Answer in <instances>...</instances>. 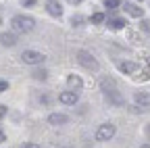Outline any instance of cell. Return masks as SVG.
Masks as SVG:
<instances>
[{"label": "cell", "mask_w": 150, "mask_h": 148, "mask_svg": "<svg viewBox=\"0 0 150 148\" xmlns=\"http://www.w3.org/2000/svg\"><path fill=\"white\" fill-rule=\"evenodd\" d=\"M104 96H106V100L108 102H112V104H123V98H121V94L117 90H112V92H104Z\"/></svg>", "instance_id": "4fadbf2b"}, {"label": "cell", "mask_w": 150, "mask_h": 148, "mask_svg": "<svg viewBox=\"0 0 150 148\" xmlns=\"http://www.w3.org/2000/svg\"><path fill=\"white\" fill-rule=\"evenodd\" d=\"M48 123L50 125H67L69 123V117L63 115V113H50L48 115Z\"/></svg>", "instance_id": "ba28073f"}, {"label": "cell", "mask_w": 150, "mask_h": 148, "mask_svg": "<svg viewBox=\"0 0 150 148\" xmlns=\"http://www.w3.org/2000/svg\"><path fill=\"white\" fill-rule=\"evenodd\" d=\"M0 44H2V46H15V44H17V35L4 31L2 35H0Z\"/></svg>", "instance_id": "7c38bea8"}, {"label": "cell", "mask_w": 150, "mask_h": 148, "mask_svg": "<svg viewBox=\"0 0 150 148\" xmlns=\"http://www.w3.org/2000/svg\"><path fill=\"white\" fill-rule=\"evenodd\" d=\"M6 90H8V81L0 79V92H6Z\"/></svg>", "instance_id": "d6986e66"}, {"label": "cell", "mask_w": 150, "mask_h": 148, "mask_svg": "<svg viewBox=\"0 0 150 148\" xmlns=\"http://www.w3.org/2000/svg\"><path fill=\"white\" fill-rule=\"evenodd\" d=\"M134 100H136L138 106H150V94L148 92H136Z\"/></svg>", "instance_id": "8fae6325"}, {"label": "cell", "mask_w": 150, "mask_h": 148, "mask_svg": "<svg viewBox=\"0 0 150 148\" xmlns=\"http://www.w3.org/2000/svg\"><path fill=\"white\" fill-rule=\"evenodd\" d=\"M140 29L146 31V33H150V19H142L140 21Z\"/></svg>", "instance_id": "ac0fdd59"}, {"label": "cell", "mask_w": 150, "mask_h": 148, "mask_svg": "<svg viewBox=\"0 0 150 148\" xmlns=\"http://www.w3.org/2000/svg\"><path fill=\"white\" fill-rule=\"evenodd\" d=\"M44 6H46L48 15H52V17H61V15H63V6H61L59 0H46Z\"/></svg>", "instance_id": "8992f818"}, {"label": "cell", "mask_w": 150, "mask_h": 148, "mask_svg": "<svg viewBox=\"0 0 150 148\" xmlns=\"http://www.w3.org/2000/svg\"><path fill=\"white\" fill-rule=\"evenodd\" d=\"M142 148H150V144H144V146H142Z\"/></svg>", "instance_id": "4316f807"}, {"label": "cell", "mask_w": 150, "mask_h": 148, "mask_svg": "<svg viewBox=\"0 0 150 148\" xmlns=\"http://www.w3.org/2000/svg\"><path fill=\"white\" fill-rule=\"evenodd\" d=\"M6 142V134L2 132V127H0V144H4Z\"/></svg>", "instance_id": "7402d4cb"}, {"label": "cell", "mask_w": 150, "mask_h": 148, "mask_svg": "<svg viewBox=\"0 0 150 148\" xmlns=\"http://www.w3.org/2000/svg\"><path fill=\"white\" fill-rule=\"evenodd\" d=\"M77 63H79L83 69H88V71H98V69H100L98 61L94 59V54L88 52V50H77Z\"/></svg>", "instance_id": "7a4b0ae2"}, {"label": "cell", "mask_w": 150, "mask_h": 148, "mask_svg": "<svg viewBox=\"0 0 150 148\" xmlns=\"http://www.w3.org/2000/svg\"><path fill=\"white\" fill-rule=\"evenodd\" d=\"M67 2H69V4H79L81 0H67Z\"/></svg>", "instance_id": "cb8c5ba5"}, {"label": "cell", "mask_w": 150, "mask_h": 148, "mask_svg": "<svg viewBox=\"0 0 150 148\" xmlns=\"http://www.w3.org/2000/svg\"><path fill=\"white\" fill-rule=\"evenodd\" d=\"M146 63H148V67H150V57H146Z\"/></svg>", "instance_id": "484cf974"}, {"label": "cell", "mask_w": 150, "mask_h": 148, "mask_svg": "<svg viewBox=\"0 0 150 148\" xmlns=\"http://www.w3.org/2000/svg\"><path fill=\"white\" fill-rule=\"evenodd\" d=\"M115 134H117V127L112 125V123H102L96 129V140L98 142H108V140L115 138Z\"/></svg>", "instance_id": "3957f363"}, {"label": "cell", "mask_w": 150, "mask_h": 148, "mask_svg": "<svg viewBox=\"0 0 150 148\" xmlns=\"http://www.w3.org/2000/svg\"><path fill=\"white\" fill-rule=\"evenodd\" d=\"M119 71L125 73V75H131V73H138L140 67L136 63H131V61H125V63H119Z\"/></svg>", "instance_id": "9c48e42d"}, {"label": "cell", "mask_w": 150, "mask_h": 148, "mask_svg": "<svg viewBox=\"0 0 150 148\" xmlns=\"http://www.w3.org/2000/svg\"><path fill=\"white\" fill-rule=\"evenodd\" d=\"M104 19H106V17H104L102 13H94V15H92V23H94V25H100V23H104Z\"/></svg>", "instance_id": "9a60e30c"}, {"label": "cell", "mask_w": 150, "mask_h": 148, "mask_svg": "<svg viewBox=\"0 0 150 148\" xmlns=\"http://www.w3.org/2000/svg\"><path fill=\"white\" fill-rule=\"evenodd\" d=\"M21 4H23V6H33L35 0H21Z\"/></svg>", "instance_id": "44dd1931"}, {"label": "cell", "mask_w": 150, "mask_h": 148, "mask_svg": "<svg viewBox=\"0 0 150 148\" xmlns=\"http://www.w3.org/2000/svg\"><path fill=\"white\" fill-rule=\"evenodd\" d=\"M59 100L63 104H75L79 100V94L75 90H67V92H61V94H59Z\"/></svg>", "instance_id": "5b68a950"}, {"label": "cell", "mask_w": 150, "mask_h": 148, "mask_svg": "<svg viewBox=\"0 0 150 148\" xmlns=\"http://www.w3.org/2000/svg\"><path fill=\"white\" fill-rule=\"evenodd\" d=\"M4 117H6V106H4V104H0V121H2Z\"/></svg>", "instance_id": "ffe728a7"}, {"label": "cell", "mask_w": 150, "mask_h": 148, "mask_svg": "<svg viewBox=\"0 0 150 148\" xmlns=\"http://www.w3.org/2000/svg\"><path fill=\"white\" fill-rule=\"evenodd\" d=\"M146 136H148V138H150V125H148V127H146Z\"/></svg>", "instance_id": "d4e9b609"}, {"label": "cell", "mask_w": 150, "mask_h": 148, "mask_svg": "<svg viewBox=\"0 0 150 148\" xmlns=\"http://www.w3.org/2000/svg\"><path fill=\"white\" fill-rule=\"evenodd\" d=\"M21 61H23L25 65H42V63L46 61V57H44L42 52H38V50H23Z\"/></svg>", "instance_id": "277c9868"}, {"label": "cell", "mask_w": 150, "mask_h": 148, "mask_svg": "<svg viewBox=\"0 0 150 148\" xmlns=\"http://www.w3.org/2000/svg\"><path fill=\"white\" fill-rule=\"evenodd\" d=\"M33 77H35V79H42V81H44V79L48 77V71H46V69H35V71H33Z\"/></svg>", "instance_id": "2e32d148"}, {"label": "cell", "mask_w": 150, "mask_h": 148, "mask_svg": "<svg viewBox=\"0 0 150 148\" xmlns=\"http://www.w3.org/2000/svg\"><path fill=\"white\" fill-rule=\"evenodd\" d=\"M125 13L129 15V17H136V19H142L144 17V8H140L138 4H134V2H125Z\"/></svg>", "instance_id": "52a82bcc"}, {"label": "cell", "mask_w": 150, "mask_h": 148, "mask_svg": "<svg viewBox=\"0 0 150 148\" xmlns=\"http://www.w3.org/2000/svg\"><path fill=\"white\" fill-rule=\"evenodd\" d=\"M21 148H40V146H38V144H31V142H29V144H25V146H21Z\"/></svg>", "instance_id": "603a6c76"}, {"label": "cell", "mask_w": 150, "mask_h": 148, "mask_svg": "<svg viewBox=\"0 0 150 148\" xmlns=\"http://www.w3.org/2000/svg\"><path fill=\"white\" fill-rule=\"evenodd\" d=\"M67 86H69V90H75V92H77V90H81L83 81H81L79 75H73V73H71V75H67Z\"/></svg>", "instance_id": "30bf717a"}, {"label": "cell", "mask_w": 150, "mask_h": 148, "mask_svg": "<svg viewBox=\"0 0 150 148\" xmlns=\"http://www.w3.org/2000/svg\"><path fill=\"white\" fill-rule=\"evenodd\" d=\"M125 25H127L125 19H108V27L110 29H123Z\"/></svg>", "instance_id": "5bb4252c"}, {"label": "cell", "mask_w": 150, "mask_h": 148, "mask_svg": "<svg viewBox=\"0 0 150 148\" xmlns=\"http://www.w3.org/2000/svg\"><path fill=\"white\" fill-rule=\"evenodd\" d=\"M119 4H121V0H104V6L110 8V11H115Z\"/></svg>", "instance_id": "e0dca14e"}, {"label": "cell", "mask_w": 150, "mask_h": 148, "mask_svg": "<svg viewBox=\"0 0 150 148\" xmlns=\"http://www.w3.org/2000/svg\"><path fill=\"white\" fill-rule=\"evenodd\" d=\"M11 27L17 33H29L35 27V19L29 17V15H15L13 19H11Z\"/></svg>", "instance_id": "6da1fadb"}]
</instances>
